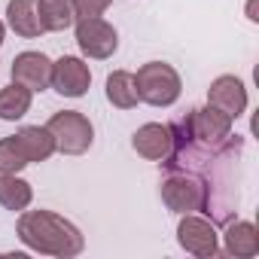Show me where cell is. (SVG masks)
I'll return each mask as SVG.
<instances>
[{"instance_id": "12", "label": "cell", "mask_w": 259, "mask_h": 259, "mask_svg": "<svg viewBox=\"0 0 259 259\" xmlns=\"http://www.w3.org/2000/svg\"><path fill=\"white\" fill-rule=\"evenodd\" d=\"M226 253L235 259H253L259 253V235L256 226L247 220H229L226 223V235H223Z\"/></svg>"}, {"instance_id": "13", "label": "cell", "mask_w": 259, "mask_h": 259, "mask_svg": "<svg viewBox=\"0 0 259 259\" xmlns=\"http://www.w3.org/2000/svg\"><path fill=\"white\" fill-rule=\"evenodd\" d=\"M7 25L25 37V40H34L43 34V25H40V13H37V0H10L7 7Z\"/></svg>"}, {"instance_id": "21", "label": "cell", "mask_w": 259, "mask_h": 259, "mask_svg": "<svg viewBox=\"0 0 259 259\" xmlns=\"http://www.w3.org/2000/svg\"><path fill=\"white\" fill-rule=\"evenodd\" d=\"M4 34H7V28H4V22H0V43H4Z\"/></svg>"}, {"instance_id": "1", "label": "cell", "mask_w": 259, "mask_h": 259, "mask_svg": "<svg viewBox=\"0 0 259 259\" xmlns=\"http://www.w3.org/2000/svg\"><path fill=\"white\" fill-rule=\"evenodd\" d=\"M16 235L28 250L58 256V259L79 256L82 247H85L82 232L70 220H64V217H58L52 210H28L25 207L19 223H16Z\"/></svg>"}, {"instance_id": "11", "label": "cell", "mask_w": 259, "mask_h": 259, "mask_svg": "<svg viewBox=\"0 0 259 259\" xmlns=\"http://www.w3.org/2000/svg\"><path fill=\"white\" fill-rule=\"evenodd\" d=\"M132 147L147 162H162L171 153V128L168 125H159V122H147V125H141L138 132H135Z\"/></svg>"}, {"instance_id": "15", "label": "cell", "mask_w": 259, "mask_h": 259, "mask_svg": "<svg viewBox=\"0 0 259 259\" xmlns=\"http://www.w3.org/2000/svg\"><path fill=\"white\" fill-rule=\"evenodd\" d=\"M107 101L119 110H132L138 107V85H135V73L128 70H113L107 76Z\"/></svg>"}, {"instance_id": "7", "label": "cell", "mask_w": 259, "mask_h": 259, "mask_svg": "<svg viewBox=\"0 0 259 259\" xmlns=\"http://www.w3.org/2000/svg\"><path fill=\"white\" fill-rule=\"evenodd\" d=\"M180 122H183V128H186L192 138L207 141V144H220V141H226L232 135V122L235 119L207 104V107H192Z\"/></svg>"}, {"instance_id": "2", "label": "cell", "mask_w": 259, "mask_h": 259, "mask_svg": "<svg viewBox=\"0 0 259 259\" xmlns=\"http://www.w3.org/2000/svg\"><path fill=\"white\" fill-rule=\"evenodd\" d=\"M135 85H138V98L150 107H171L183 92L180 73L165 61H147L135 73Z\"/></svg>"}, {"instance_id": "18", "label": "cell", "mask_w": 259, "mask_h": 259, "mask_svg": "<svg viewBox=\"0 0 259 259\" xmlns=\"http://www.w3.org/2000/svg\"><path fill=\"white\" fill-rule=\"evenodd\" d=\"M31 101H34V92L25 89V85H19V82L0 89V119H4V122L22 119L31 110Z\"/></svg>"}, {"instance_id": "9", "label": "cell", "mask_w": 259, "mask_h": 259, "mask_svg": "<svg viewBox=\"0 0 259 259\" xmlns=\"http://www.w3.org/2000/svg\"><path fill=\"white\" fill-rule=\"evenodd\" d=\"M52 79V61L43 52H19L13 58V82L31 89V92H43L49 89Z\"/></svg>"}, {"instance_id": "17", "label": "cell", "mask_w": 259, "mask_h": 259, "mask_svg": "<svg viewBox=\"0 0 259 259\" xmlns=\"http://www.w3.org/2000/svg\"><path fill=\"white\" fill-rule=\"evenodd\" d=\"M31 198H34V189H31V183L28 180H22L19 174H4L0 171V204H4L7 210H25L28 204H31Z\"/></svg>"}, {"instance_id": "3", "label": "cell", "mask_w": 259, "mask_h": 259, "mask_svg": "<svg viewBox=\"0 0 259 259\" xmlns=\"http://www.w3.org/2000/svg\"><path fill=\"white\" fill-rule=\"evenodd\" d=\"M46 128H49V135L55 138V150L64 153V156H82L92 147V141H95V128H92L89 116L79 113V110L55 113L46 122Z\"/></svg>"}, {"instance_id": "6", "label": "cell", "mask_w": 259, "mask_h": 259, "mask_svg": "<svg viewBox=\"0 0 259 259\" xmlns=\"http://www.w3.org/2000/svg\"><path fill=\"white\" fill-rule=\"evenodd\" d=\"M76 25V46L82 49V55L89 58H110L119 49V34L110 22L104 19H79Z\"/></svg>"}, {"instance_id": "10", "label": "cell", "mask_w": 259, "mask_h": 259, "mask_svg": "<svg viewBox=\"0 0 259 259\" xmlns=\"http://www.w3.org/2000/svg\"><path fill=\"white\" fill-rule=\"evenodd\" d=\"M207 104L217 107V110H223L226 116L238 119V116L247 110V89H244V82H241L238 76L223 73V76H217V79L210 82V89H207Z\"/></svg>"}, {"instance_id": "20", "label": "cell", "mask_w": 259, "mask_h": 259, "mask_svg": "<svg viewBox=\"0 0 259 259\" xmlns=\"http://www.w3.org/2000/svg\"><path fill=\"white\" fill-rule=\"evenodd\" d=\"M113 0H73V13H76V22L79 19H101L107 10H110Z\"/></svg>"}, {"instance_id": "8", "label": "cell", "mask_w": 259, "mask_h": 259, "mask_svg": "<svg viewBox=\"0 0 259 259\" xmlns=\"http://www.w3.org/2000/svg\"><path fill=\"white\" fill-rule=\"evenodd\" d=\"M49 85L61 95V98H82L92 85V70L82 58L76 55H64L58 61H52V79Z\"/></svg>"}, {"instance_id": "19", "label": "cell", "mask_w": 259, "mask_h": 259, "mask_svg": "<svg viewBox=\"0 0 259 259\" xmlns=\"http://www.w3.org/2000/svg\"><path fill=\"white\" fill-rule=\"evenodd\" d=\"M28 165H31V162H28V156L22 153L16 135L0 141V171H4V174H19V171H25Z\"/></svg>"}, {"instance_id": "14", "label": "cell", "mask_w": 259, "mask_h": 259, "mask_svg": "<svg viewBox=\"0 0 259 259\" xmlns=\"http://www.w3.org/2000/svg\"><path fill=\"white\" fill-rule=\"evenodd\" d=\"M16 141H19L22 153L28 156V162H46L55 153V138L49 135L46 125H25V128H19Z\"/></svg>"}, {"instance_id": "16", "label": "cell", "mask_w": 259, "mask_h": 259, "mask_svg": "<svg viewBox=\"0 0 259 259\" xmlns=\"http://www.w3.org/2000/svg\"><path fill=\"white\" fill-rule=\"evenodd\" d=\"M37 13L43 31H67L76 22L73 0H37Z\"/></svg>"}, {"instance_id": "4", "label": "cell", "mask_w": 259, "mask_h": 259, "mask_svg": "<svg viewBox=\"0 0 259 259\" xmlns=\"http://www.w3.org/2000/svg\"><path fill=\"white\" fill-rule=\"evenodd\" d=\"M162 201L174 213H195V210H204L207 189L195 174L165 171V177H162Z\"/></svg>"}, {"instance_id": "5", "label": "cell", "mask_w": 259, "mask_h": 259, "mask_svg": "<svg viewBox=\"0 0 259 259\" xmlns=\"http://www.w3.org/2000/svg\"><path fill=\"white\" fill-rule=\"evenodd\" d=\"M177 241L186 253L192 256H201V259H210L220 253V235H217V226L204 217H195V213H183L180 226H177Z\"/></svg>"}]
</instances>
